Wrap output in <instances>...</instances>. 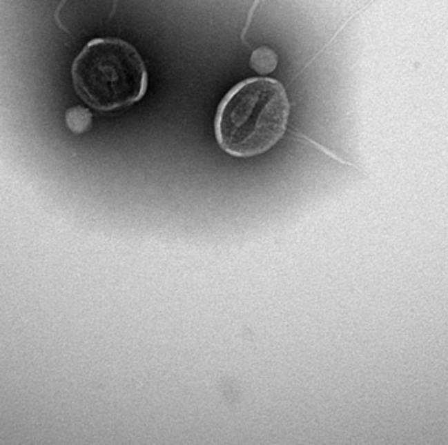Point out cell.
Returning a JSON list of instances; mask_svg holds the SVG:
<instances>
[{
  "instance_id": "6da1fadb",
  "label": "cell",
  "mask_w": 448,
  "mask_h": 445,
  "mask_svg": "<svg viewBox=\"0 0 448 445\" xmlns=\"http://www.w3.org/2000/svg\"><path fill=\"white\" fill-rule=\"evenodd\" d=\"M290 102L280 81L248 79L231 89L219 105L215 135L232 156L252 157L269 151L286 132Z\"/></svg>"
},
{
  "instance_id": "277c9868",
  "label": "cell",
  "mask_w": 448,
  "mask_h": 445,
  "mask_svg": "<svg viewBox=\"0 0 448 445\" xmlns=\"http://www.w3.org/2000/svg\"><path fill=\"white\" fill-rule=\"evenodd\" d=\"M66 125L72 132L83 134L92 125V113L87 108L75 106L66 112Z\"/></svg>"
},
{
  "instance_id": "3957f363",
  "label": "cell",
  "mask_w": 448,
  "mask_h": 445,
  "mask_svg": "<svg viewBox=\"0 0 448 445\" xmlns=\"http://www.w3.org/2000/svg\"><path fill=\"white\" fill-rule=\"evenodd\" d=\"M277 63H278L277 54L266 46H262L253 51L251 57V67L261 75L273 72L277 67Z\"/></svg>"
},
{
  "instance_id": "7a4b0ae2",
  "label": "cell",
  "mask_w": 448,
  "mask_h": 445,
  "mask_svg": "<svg viewBox=\"0 0 448 445\" xmlns=\"http://www.w3.org/2000/svg\"><path fill=\"white\" fill-rule=\"evenodd\" d=\"M71 75L79 97L100 112L139 101L148 86L139 52L118 39L90 41L75 58Z\"/></svg>"
}]
</instances>
